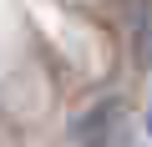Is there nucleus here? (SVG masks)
<instances>
[{"label": "nucleus", "instance_id": "f03ea898", "mask_svg": "<svg viewBox=\"0 0 152 147\" xmlns=\"http://www.w3.org/2000/svg\"><path fill=\"white\" fill-rule=\"evenodd\" d=\"M147 132H152V117H147Z\"/></svg>", "mask_w": 152, "mask_h": 147}, {"label": "nucleus", "instance_id": "f257e3e1", "mask_svg": "<svg viewBox=\"0 0 152 147\" xmlns=\"http://www.w3.org/2000/svg\"><path fill=\"white\" fill-rule=\"evenodd\" d=\"M137 61L152 66V0L137 10Z\"/></svg>", "mask_w": 152, "mask_h": 147}]
</instances>
